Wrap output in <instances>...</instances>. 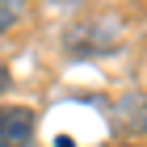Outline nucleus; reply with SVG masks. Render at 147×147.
<instances>
[{
  "mask_svg": "<svg viewBox=\"0 0 147 147\" xmlns=\"http://www.w3.org/2000/svg\"><path fill=\"white\" fill-rule=\"evenodd\" d=\"M34 143V109L4 105L0 109V147H30Z\"/></svg>",
  "mask_w": 147,
  "mask_h": 147,
  "instance_id": "obj_1",
  "label": "nucleus"
},
{
  "mask_svg": "<svg viewBox=\"0 0 147 147\" xmlns=\"http://www.w3.org/2000/svg\"><path fill=\"white\" fill-rule=\"evenodd\" d=\"M17 21V4H9V0H0V34L9 30V25Z\"/></svg>",
  "mask_w": 147,
  "mask_h": 147,
  "instance_id": "obj_2",
  "label": "nucleus"
},
{
  "mask_svg": "<svg viewBox=\"0 0 147 147\" xmlns=\"http://www.w3.org/2000/svg\"><path fill=\"white\" fill-rule=\"evenodd\" d=\"M9 88V71H4V63H0V92Z\"/></svg>",
  "mask_w": 147,
  "mask_h": 147,
  "instance_id": "obj_3",
  "label": "nucleus"
}]
</instances>
